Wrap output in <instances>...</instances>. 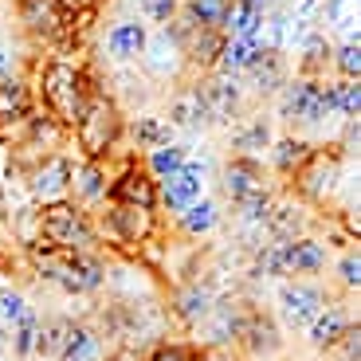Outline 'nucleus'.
I'll return each mask as SVG.
<instances>
[{
    "mask_svg": "<svg viewBox=\"0 0 361 361\" xmlns=\"http://www.w3.org/2000/svg\"><path fill=\"white\" fill-rule=\"evenodd\" d=\"M39 94H44L47 114H51L59 126H71L75 130V122H79L82 106H87L90 90L82 87V75L75 71L71 63H47L44 67V79H39Z\"/></svg>",
    "mask_w": 361,
    "mask_h": 361,
    "instance_id": "3",
    "label": "nucleus"
},
{
    "mask_svg": "<svg viewBox=\"0 0 361 361\" xmlns=\"http://www.w3.org/2000/svg\"><path fill=\"white\" fill-rule=\"evenodd\" d=\"M338 279H342L345 287H361V259H357V252H345L342 259H338Z\"/></svg>",
    "mask_w": 361,
    "mask_h": 361,
    "instance_id": "40",
    "label": "nucleus"
},
{
    "mask_svg": "<svg viewBox=\"0 0 361 361\" xmlns=\"http://www.w3.org/2000/svg\"><path fill=\"white\" fill-rule=\"evenodd\" d=\"M0 314H4L12 326H16V322H24L32 310H27L24 295H16V290H4V295H0Z\"/></svg>",
    "mask_w": 361,
    "mask_h": 361,
    "instance_id": "37",
    "label": "nucleus"
},
{
    "mask_svg": "<svg viewBox=\"0 0 361 361\" xmlns=\"http://www.w3.org/2000/svg\"><path fill=\"white\" fill-rule=\"evenodd\" d=\"M279 307H283V318H287L290 326H310V318L326 307V298H322V290H314V287L287 283V287L279 290Z\"/></svg>",
    "mask_w": 361,
    "mask_h": 361,
    "instance_id": "14",
    "label": "nucleus"
},
{
    "mask_svg": "<svg viewBox=\"0 0 361 361\" xmlns=\"http://www.w3.org/2000/svg\"><path fill=\"white\" fill-rule=\"evenodd\" d=\"M154 208L145 204H118L106 212V228L122 240V244H145L149 235H154Z\"/></svg>",
    "mask_w": 361,
    "mask_h": 361,
    "instance_id": "7",
    "label": "nucleus"
},
{
    "mask_svg": "<svg viewBox=\"0 0 361 361\" xmlns=\"http://www.w3.org/2000/svg\"><path fill=\"white\" fill-rule=\"evenodd\" d=\"M267 228L271 235H275V240H295L298 235V228H302V212H298V204H290V200H279V204H275V200H271V208H267Z\"/></svg>",
    "mask_w": 361,
    "mask_h": 361,
    "instance_id": "27",
    "label": "nucleus"
},
{
    "mask_svg": "<svg viewBox=\"0 0 361 361\" xmlns=\"http://www.w3.org/2000/svg\"><path fill=\"white\" fill-rule=\"evenodd\" d=\"M345 326H350V318H345L342 307H322L314 318H310L307 338H310V345H314V350H334L338 338L345 334Z\"/></svg>",
    "mask_w": 361,
    "mask_h": 361,
    "instance_id": "18",
    "label": "nucleus"
},
{
    "mask_svg": "<svg viewBox=\"0 0 361 361\" xmlns=\"http://www.w3.org/2000/svg\"><path fill=\"white\" fill-rule=\"evenodd\" d=\"M71 161L67 157H44L32 173V197L51 204V200H63L67 189H71Z\"/></svg>",
    "mask_w": 361,
    "mask_h": 361,
    "instance_id": "12",
    "label": "nucleus"
},
{
    "mask_svg": "<svg viewBox=\"0 0 361 361\" xmlns=\"http://www.w3.org/2000/svg\"><path fill=\"white\" fill-rule=\"evenodd\" d=\"M39 240L51 252H94V244H99L87 212L75 208L71 200L44 204V212H39Z\"/></svg>",
    "mask_w": 361,
    "mask_h": 361,
    "instance_id": "1",
    "label": "nucleus"
},
{
    "mask_svg": "<svg viewBox=\"0 0 361 361\" xmlns=\"http://www.w3.org/2000/svg\"><path fill=\"white\" fill-rule=\"evenodd\" d=\"M134 142L137 149H157V145H173V126L165 122V118H154V114H142L134 118Z\"/></svg>",
    "mask_w": 361,
    "mask_h": 361,
    "instance_id": "28",
    "label": "nucleus"
},
{
    "mask_svg": "<svg viewBox=\"0 0 361 361\" xmlns=\"http://www.w3.org/2000/svg\"><path fill=\"white\" fill-rule=\"evenodd\" d=\"M197 90H200V99H204L208 114H212V122H232L240 114V90H235V82L228 75L197 82Z\"/></svg>",
    "mask_w": 361,
    "mask_h": 361,
    "instance_id": "15",
    "label": "nucleus"
},
{
    "mask_svg": "<svg viewBox=\"0 0 361 361\" xmlns=\"http://www.w3.org/2000/svg\"><path fill=\"white\" fill-rule=\"evenodd\" d=\"M200 189H204V173H200V165L185 161L177 173L161 177V185H157V200H161L169 212H185L192 200H200Z\"/></svg>",
    "mask_w": 361,
    "mask_h": 361,
    "instance_id": "6",
    "label": "nucleus"
},
{
    "mask_svg": "<svg viewBox=\"0 0 361 361\" xmlns=\"http://www.w3.org/2000/svg\"><path fill=\"white\" fill-rule=\"evenodd\" d=\"M263 55V44L259 39H228L224 36V47H220V59H216V67H220V75H240V71H247V67L255 63Z\"/></svg>",
    "mask_w": 361,
    "mask_h": 361,
    "instance_id": "20",
    "label": "nucleus"
},
{
    "mask_svg": "<svg viewBox=\"0 0 361 361\" xmlns=\"http://www.w3.org/2000/svg\"><path fill=\"white\" fill-rule=\"evenodd\" d=\"M32 114V90L24 87L20 79H0V122H24Z\"/></svg>",
    "mask_w": 361,
    "mask_h": 361,
    "instance_id": "24",
    "label": "nucleus"
},
{
    "mask_svg": "<svg viewBox=\"0 0 361 361\" xmlns=\"http://www.w3.org/2000/svg\"><path fill=\"white\" fill-rule=\"evenodd\" d=\"M118 134H122V114H118L114 99H106L102 90H90L87 106L75 122V137H79V149L87 154V161H99L118 142Z\"/></svg>",
    "mask_w": 361,
    "mask_h": 361,
    "instance_id": "2",
    "label": "nucleus"
},
{
    "mask_svg": "<svg viewBox=\"0 0 361 361\" xmlns=\"http://www.w3.org/2000/svg\"><path fill=\"white\" fill-rule=\"evenodd\" d=\"M334 63H338V71H342V79H357V71H361V44L357 39H350V44L338 47Z\"/></svg>",
    "mask_w": 361,
    "mask_h": 361,
    "instance_id": "36",
    "label": "nucleus"
},
{
    "mask_svg": "<svg viewBox=\"0 0 361 361\" xmlns=\"http://www.w3.org/2000/svg\"><path fill=\"white\" fill-rule=\"evenodd\" d=\"M310 154H314V149H310L302 137H283V142H275L271 161H275V169H279V173H287V177H290V173H298L302 165L310 161Z\"/></svg>",
    "mask_w": 361,
    "mask_h": 361,
    "instance_id": "29",
    "label": "nucleus"
},
{
    "mask_svg": "<svg viewBox=\"0 0 361 361\" xmlns=\"http://www.w3.org/2000/svg\"><path fill=\"white\" fill-rule=\"evenodd\" d=\"M173 310H177L180 322L197 326L212 314V295H208V287H200V283H189V287H180L177 295H173Z\"/></svg>",
    "mask_w": 361,
    "mask_h": 361,
    "instance_id": "22",
    "label": "nucleus"
},
{
    "mask_svg": "<svg viewBox=\"0 0 361 361\" xmlns=\"http://www.w3.org/2000/svg\"><path fill=\"white\" fill-rule=\"evenodd\" d=\"M326 59H330V47H326L322 36H314L307 44V59H302V67H307V71H314V67H322Z\"/></svg>",
    "mask_w": 361,
    "mask_h": 361,
    "instance_id": "41",
    "label": "nucleus"
},
{
    "mask_svg": "<svg viewBox=\"0 0 361 361\" xmlns=\"http://www.w3.org/2000/svg\"><path fill=\"white\" fill-rule=\"evenodd\" d=\"M110 197H114L118 204L154 208L157 204V180L149 177V169H142V165H126V169L110 180Z\"/></svg>",
    "mask_w": 361,
    "mask_h": 361,
    "instance_id": "10",
    "label": "nucleus"
},
{
    "mask_svg": "<svg viewBox=\"0 0 361 361\" xmlns=\"http://www.w3.org/2000/svg\"><path fill=\"white\" fill-rule=\"evenodd\" d=\"M145 44H149V36H145V24H137V20H118L106 32V51L122 63L145 55Z\"/></svg>",
    "mask_w": 361,
    "mask_h": 361,
    "instance_id": "16",
    "label": "nucleus"
},
{
    "mask_svg": "<svg viewBox=\"0 0 361 361\" xmlns=\"http://www.w3.org/2000/svg\"><path fill=\"white\" fill-rule=\"evenodd\" d=\"M326 94H330V110H334V114H342V118H357V110H361L357 79L330 82V87H326Z\"/></svg>",
    "mask_w": 361,
    "mask_h": 361,
    "instance_id": "30",
    "label": "nucleus"
},
{
    "mask_svg": "<svg viewBox=\"0 0 361 361\" xmlns=\"http://www.w3.org/2000/svg\"><path fill=\"white\" fill-rule=\"evenodd\" d=\"M204 122H212V114H208L204 99H200V90L197 87H185L177 99L169 102V126L197 130V126H204Z\"/></svg>",
    "mask_w": 361,
    "mask_h": 361,
    "instance_id": "19",
    "label": "nucleus"
},
{
    "mask_svg": "<svg viewBox=\"0 0 361 361\" xmlns=\"http://www.w3.org/2000/svg\"><path fill=\"white\" fill-rule=\"evenodd\" d=\"M47 252H51V247H47ZM32 259L39 263V271H44L47 279L59 283V287L71 290V295H90V290L102 287V263L90 252H51L47 259L36 252Z\"/></svg>",
    "mask_w": 361,
    "mask_h": 361,
    "instance_id": "4",
    "label": "nucleus"
},
{
    "mask_svg": "<svg viewBox=\"0 0 361 361\" xmlns=\"http://www.w3.org/2000/svg\"><path fill=\"white\" fill-rule=\"evenodd\" d=\"M16 12H20V24L39 39L63 36V27H67V8L59 0H20Z\"/></svg>",
    "mask_w": 361,
    "mask_h": 361,
    "instance_id": "8",
    "label": "nucleus"
},
{
    "mask_svg": "<svg viewBox=\"0 0 361 361\" xmlns=\"http://www.w3.org/2000/svg\"><path fill=\"white\" fill-rule=\"evenodd\" d=\"M177 4L180 0H142V12L154 20V24H169L173 12H177Z\"/></svg>",
    "mask_w": 361,
    "mask_h": 361,
    "instance_id": "39",
    "label": "nucleus"
},
{
    "mask_svg": "<svg viewBox=\"0 0 361 361\" xmlns=\"http://www.w3.org/2000/svg\"><path fill=\"white\" fill-rule=\"evenodd\" d=\"M267 142H271V130L263 126V122H252V126L235 130V137H232V145L240 149V157L255 154V149H267Z\"/></svg>",
    "mask_w": 361,
    "mask_h": 361,
    "instance_id": "34",
    "label": "nucleus"
},
{
    "mask_svg": "<svg viewBox=\"0 0 361 361\" xmlns=\"http://www.w3.org/2000/svg\"><path fill=\"white\" fill-rule=\"evenodd\" d=\"M228 39H259L263 32V12L252 8L247 0H228V12H224V24H220Z\"/></svg>",
    "mask_w": 361,
    "mask_h": 361,
    "instance_id": "17",
    "label": "nucleus"
},
{
    "mask_svg": "<svg viewBox=\"0 0 361 361\" xmlns=\"http://www.w3.org/2000/svg\"><path fill=\"white\" fill-rule=\"evenodd\" d=\"M67 330H71V322H63V318L39 322L36 353H44V357H55V361H59V353H63V342H67Z\"/></svg>",
    "mask_w": 361,
    "mask_h": 361,
    "instance_id": "33",
    "label": "nucleus"
},
{
    "mask_svg": "<svg viewBox=\"0 0 361 361\" xmlns=\"http://www.w3.org/2000/svg\"><path fill=\"white\" fill-rule=\"evenodd\" d=\"M228 12V0H189L185 4V20L197 27H220Z\"/></svg>",
    "mask_w": 361,
    "mask_h": 361,
    "instance_id": "32",
    "label": "nucleus"
},
{
    "mask_svg": "<svg viewBox=\"0 0 361 361\" xmlns=\"http://www.w3.org/2000/svg\"><path fill=\"white\" fill-rule=\"evenodd\" d=\"M279 263H283V275H318L326 267V247L318 240L295 235V240L279 244Z\"/></svg>",
    "mask_w": 361,
    "mask_h": 361,
    "instance_id": "11",
    "label": "nucleus"
},
{
    "mask_svg": "<svg viewBox=\"0 0 361 361\" xmlns=\"http://www.w3.org/2000/svg\"><path fill=\"white\" fill-rule=\"evenodd\" d=\"M255 275H283L279 244H263L259 252H255Z\"/></svg>",
    "mask_w": 361,
    "mask_h": 361,
    "instance_id": "38",
    "label": "nucleus"
},
{
    "mask_svg": "<svg viewBox=\"0 0 361 361\" xmlns=\"http://www.w3.org/2000/svg\"><path fill=\"white\" fill-rule=\"evenodd\" d=\"M177 224H180V232L185 235H208L212 228L220 224V208L212 204V200H192L185 212H177Z\"/></svg>",
    "mask_w": 361,
    "mask_h": 361,
    "instance_id": "26",
    "label": "nucleus"
},
{
    "mask_svg": "<svg viewBox=\"0 0 361 361\" xmlns=\"http://www.w3.org/2000/svg\"><path fill=\"white\" fill-rule=\"evenodd\" d=\"M197 361H232L228 353H220V350H212V353H204V357H197Z\"/></svg>",
    "mask_w": 361,
    "mask_h": 361,
    "instance_id": "45",
    "label": "nucleus"
},
{
    "mask_svg": "<svg viewBox=\"0 0 361 361\" xmlns=\"http://www.w3.org/2000/svg\"><path fill=\"white\" fill-rule=\"evenodd\" d=\"M59 361H102V342H99V334H94V330H87V326H75V322H71Z\"/></svg>",
    "mask_w": 361,
    "mask_h": 361,
    "instance_id": "25",
    "label": "nucleus"
},
{
    "mask_svg": "<svg viewBox=\"0 0 361 361\" xmlns=\"http://www.w3.org/2000/svg\"><path fill=\"white\" fill-rule=\"evenodd\" d=\"M235 338H240V345H244L252 357H275V353H279V345H283L279 326L271 322L267 314H259V310H247V314L240 318Z\"/></svg>",
    "mask_w": 361,
    "mask_h": 361,
    "instance_id": "9",
    "label": "nucleus"
},
{
    "mask_svg": "<svg viewBox=\"0 0 361 361\" xmlns=\"http://www.w3.org/2000/svg\"><path fill=\"white\" fill-rule=\"evenodd\" d=\"M189 161V154H185V145H157V149H149V177L154 180H161V177H169V173H177L180 165Z\"/></svg>",
    "mask_w": 361,
    "mask_h": 361,
    "instance_id": "31",
    "label": "nucleus"
},
{
    "mask_svg": "<svg viewBox=\"0 0 361 361\" xmlns=\"http://www.w3.org/2000/svg\"><path fill=\"white\" fill-rule=\"evenodd\" d=\"M224 192L232 197V204H240V200H247V197H259V192H267L259 161H255V157H235V161H228V169H224Z\"/></svg>",
    "mask_w": 361,
    "mask_h": 361,
    "instance_id": "13",
    "label": "nucleus"
},
{
    "mask_svg": "<svg viewBox=\"0 0 361 361\" xmlns=\"http://www.w3.org/2000/svg\"><path fill=\"white\" fill-rule=\"evenodd\" d=\"M247 75H252V87L259 90V94H275V90L287 82V63H283L279 51L263 47V55L255 59L252 67H247Z\"/></svg>",
    "mask_w": 361,
    "mask_h": 361,
    "instance_id": "21",
    "label": "nucleus"
},
{
    "mask_svg": "<svg viewBox=\"0 0 361 361\" xmlns=\"http://www.w3.org/2000/svg\"><path fill=\"white\" fill-rule=\"evenodd\" d=\"M59 4H63V8H67V12H75V8H87L90 0H59Z\"/></svg>",
    "mask_w": 361,
    "mask_h": 361,
    "instance_id": "44",
    "label": "nucleus"
},
{
    "mask_svg": "<svg viewBox=\"0 0 361 361\" xmlns=\"http://www.w3.org/2000/svg\"><path fill=\"white\" fill-rule=\"evenodd\" d=\"M71 185H75V197H79L82 204H94V200H102L110 192L106 169H102L99 161H82L79 169L71 173Z\"/></svg>",
    "mask_w": 361,
    "mask_h": 361,
    "instance_id": "23",
    "label": "nucleus"
},
{
    "mask_svg": "<svg viewBox=\"0 0 361 361\" xmlns=\"http://www.w3.org/2000/svg\"><path fill=\"white\" fill-rule=\"evenodd\" d=\"M279 114L290 118V122H322V118L334 114V110H330V94H326L322 82L295 79V82H283Z\"/></svg>",
    "mask_w": 361,
    "mask_h": 361,
    "instance_id": "5",
    "label": "nucleus"
},
{
    "mask_svg": "<svg viewBox=\"0 0 361 361\" xmlns=\"http://www.w3.org/2000/svg\"><path fill=\"white\" fill-rule=\"evenodd\" d=\"M8 71H12V51L0 44V79H8Z\"/></svg>",
    "mask_w": 361,
    "mask_h": 361,
    "instance_id": "43",
    "label": "nucleus"
},
{
    "mask_svg": "<svg viewBox=\"0 0 361 361\" xmlns=\"http://www.w3.org/2000/svg\"><path fill=\"white\" fill-rule=\"evenodd\" d=\"M36 338H39V318L27 314L24 322H16V330H12V353H16V357L36 353Z\"/></svg>",
    "mask_w": 361,
    "mask_h": 361,
    "instance_id": "35",
    "label": "nucleus"
},
{
    "mask_svg": "<svg viewBox=\"0 0 361 361\" xmlns=\"http://www.w3.org/2000/svg\"><path fill=\"white\" fill-rule=\"evenodd\" d=\"M149 361H192V353L180 350V345H161V350L149 353Z\"/></svg>",
    "mask_w": 361,
    "mask_h": 361,
    "instance_id": "42",
    "label": "nucleus"
}]
</instances>
